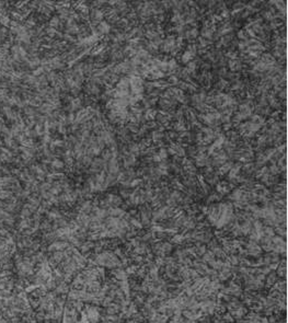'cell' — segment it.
<instances>
[{
    "mask_svg": "<svg viewBox=\"0 0 288 323\" xmlns=\"http://www.w3.org/2000/svg\"><path fill=\"white\" fill-rule=\"evenodd\" d=\"M219 15H220V18H221L222 20H224V19L225 20H227V19H229V17H230V11L226 8V9L221 10V12H220Z\"/></svg>",
    "mask_w": 288,
    "mask_h": 323,
    "instance_id": "11",
    "label": "cell"
},
{
    "mask_svg": "<svg viewBox=\"0 0 288 323\" xmlns=\"http://www.w3.org/2000/svg\"><path fill=\"white\" fill-rule=\"evenodd\" d=\"M277 281H278V279H277V275H276L275 272L268 273V276H267V278H266V284H265V287L272 286V285L275 284Z\"/></svg>",
    "mask_w": 288,
    "mask_h": 323,
    "instance_id": "6",
    "label": "cell"
},
{
    "mask_svg": "<svg viewBox=\"0 0 288 323\" xmlns=\"http://www.w3.org/2000/svg\"><path fill=\"white\" fill-rule=\"evenodd\" d=\"M229 85H230V83H229L227 80H225V79L221 78L218 82H217L216 87H217V89H218V90H224V89H227Z\"/></svg>",
    "mask_w": 288,
    "mask_h": 323,
    "instance_id": "8",
    "label": "cell"
},
{
    "mask_svg": "<svg viewBox=\"0 0 288 323\" xmlns=\"http://www.w3.org/2000/svg\"><path fill=\"white\" fill-rule=\"evenodd\" d=\"M228 66H229V69L231 71H234V73L236 71H239V70L242 69V61H240L239 58H236V59H229V63H228Z\"/></svg>",
    "mask_w": 288,
    "mask_h": 323,
    "instance_id": "2",
    "label": "cell"
},
{
    "mask_svg": "<svg viewBox=\"0 0 288 323\" xmlns=\"http://www.w3.org/2000/svg\"><path fill=\"white\" fill-rule=\"evenodd\" d=\"M232 166H234V162H232V161H229V160L226 161V162L222 163L221 166L218 168V174L222 175V174L228 173L229 171H230L231 168H232Z\"/></svg>",
    "mask_w": 288,
    "mask_h": 323,
    "instance_id": "3",
    "label": "cell"
},
{
    "mask_svg": "<svg viewBox=\"0 0 288 323\" xmlns=\"http://www.w3.org/2000/svg\"><path fill=\"white\" fill-rule=\"evenodd\" d=\"M193 58H194V55L192 54L191 51H185L184 53H183L182 57H181V61H182L183 64H188L190 61H193Z\"/></svg>",
    "mask_w": 288,
    "mask_h": 323,
    "instance_id": "7",
    "label": "cell"
},
{
    "mask_svg": "<svg viewBox=\"0 0 288 323\" xmlns=\"http://www.w3.org/2000/svg\"><path fill=\"white\" fill-rule=\"evenodd\" d=\"M115 90L129 91V78H128V77H124V78L119 79V81L116 83Z\"/></svg>",
    "mask_w": 288,
    "mask_h": 323,
    "instance_id": "1",
    "label": "cell"
},
{
    "mask_svg": "<svg viewBox=\"0 0 288 323\" xmlns=\"http://www.w3.org/2000/svg\"><path fill=\"white\" fill-rule=\"evenodd\" d=\"M238 37H239L241 41H246V39H249V35H248V33H246V31L243 29V30H240L239 32H238Z\"/></svg>",
    "mask_w": 288,
    "mask_h": 323,
    "instance_id": "9",
    "label": "cell"
},
{
    "mask_svg": "<svg viewBox=\"0 0 288 323\" xmlns=\"http://www.w3.org/2000/svg\"><path fill=\"white\" fill-rule=\"evenodd\" d=\"M158 156H159V158L161 159V161L167 160V158H168V151H167V149L161 148L160 150H159V152H158Z\"/></svg>",
    "mask_w": 288,
    "mask_h": 323,
    "instance_id": "10",
    "label": "cell"
},
{
    "mask_svg": "<svg viewBox=\"0 0 288 323\" xmlns=\"http://www.w3.org/2000/svg\"><path fill=\"white\" fill-rule=\"evenodd\" d=\"M278 98H280L282 100L286 99V89H283L282 91H279V92H278Z\"/></svg>",
    "mask_w": 288,
    "mask_h": 323,
    "instance_id": "12",
    "label": "cell"
},
{
    "mask_svg": "<svg viewBox=\"0 0 288 323\" xmlns=\"http://www.w3.org/2000/svg\"><path fill=\"white\" fill-rule=\"evenodd\" d=\"M53 164H54V166H55V168H57V169H60V168H63V166H64L61 161H58V160L54 161V163H53Z\"/></svg>",
    "mask_w": 288,
    "mask_h": 323,
    "instance_id": "13",
    "label": "cell"
},
{
    "mask_svg": "<svg viewBox=\"0 0 288 323\" xmlns=\"http://www.w3.org/2000/svg\"><path fill=\"white\" fill-rule=\"evenodd\" d=\"M158 114V111H156L155 109H148L146 110V113L144 114V121L149 122V121H155L156 116Z\"/></svg>",
    "mask_w": 288,
    "mask_h": 323,
    "instance_id": "4",
    "label": "cell"
},
{
    "mask_svg": "<svg viewBox=\"0 0 288 323\" xmlns=\"http://www.w3.org/2000/svg\"><path fill=\"white\" fill-rule=\"evenodd\" d=\"M184 36L187 39H190V41H192V39H196L197 37H198V30H197L196 27H192V29H190V30L185 31Z\"/></svg>",
    "mask_w": 288,
    "mask_h": 323,
    "instance_id": "5",
    "label": "cell"
}]
</instances>
